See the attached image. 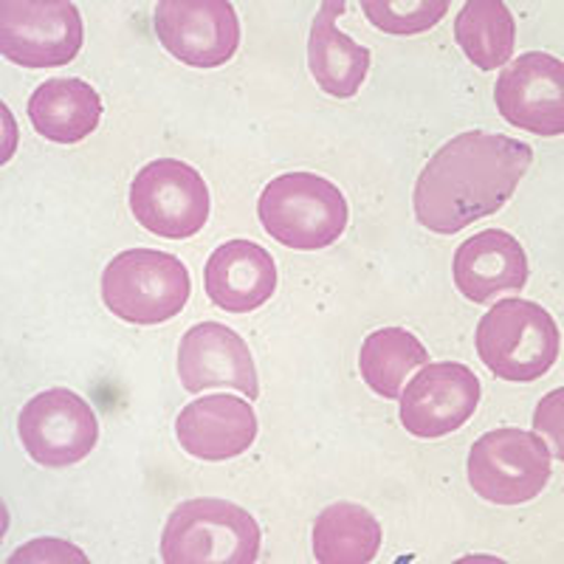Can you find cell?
<instances>
[{
    "mask_svg": "<svg viewBox=\"0 0 564 564\" xmlns=\"http://www.w3.org/2000/svg\"><path fill=\"white\" fill-rule=\"evenodd\" d=\"M533 161L531 144L511 135L468 130L446 141L415 181L417 224L455 235L511 200Z\"/></svg>",
    "mask_w": 564,
    "mask_h": 564,
    "instance_id": "obj_1",
    "label": "cell"
},
{
    "mask_svg": "<svg viewBox=\"0 0 564 564\" xmlns=\"http://www.w3.org/2000/svg\"><path fill=\"white\" fill-rule=\"evenodd\" d=\"M257 215L276 243L319 251L345 235L350 209L334 181L314 173H285L265 184Z\"/></svg>",
    "mask_w": 564,
    "mask_h": 564,
    "instance_id": "obj_2",
    "label": "cell"
},
{
    "mask_svg": "<svg viewBox=\"0 0 564 564\" xmlns=\"http://www.w3.org/2000/svg\"><path fill=\"white\" fill-rule=\"evenodd\" d=\"M477 356L502 381L542 379L558 359V325L539 302L502 300L477 325Z\"/></svg>",
    "mask_w": 564,
    "mask_h": 564,
    "instance_id": "obj_3",
    "label": "cell"
},
{
    "mask_svg": "<svg viewBox=\"0 0 564 564\" xmlns=\"http://www.w3.org/2000/svg\"><path fill=\"white\" fill-rule=\"evenodd\" d=\"M189 271L178 257L155 249L116 254L102 274L105 308L130 325H164L186 308Z\"/></svg>",
    "mask_w": 564,
    "mask_h": 564,
    "instance_id": "obj_4",
    "label": "cell"
},
{
    "mask_svg": "<svg viewBox=\"0 0 564 564\" xmlns=\"http://www.w3.org/2000/svg\"><path fill=\"white\" fill-rule=\"evenodd\" d=\"M260 542L263 533L246 508L200 497L170 513L161 531V558L167 564H251L260 558Z\"/></svg>",
    "mask_w": 564,
    "mask_h": 564,
    "instance_id": "obj_5",
    "label": "cell"
},
{
    "mask_svg": "<svg viewBox=\"0 0 564 564\" xmlns=\"http://www.w3.org/2000/svg\"><path fill=\"white\" fill-rule=\"evenodd\" d=\"M551 455L539 432L513 426L486 432L468 452V486L486 502L522 506L551 482Z\"/></svg>",
    "mask_w": 564,
    "mask_h": 564,
    "instance_id": "obj_6",
    "label": "cell"
},
{
    "mask_svg": "<svg viewBox=\"0 0 564 564\" xmlns=\"http://www.w3.org/2000/svg\"><path fill=\"white\" fill-rule=\"evenodd\" d=\"M85 26L70 0H0V52L23 68H63L83 52Z\"/></svg>",
    "mask_w": 564,
    "mask_h": 564,
    "instance_id": "obj_7",
    "label": "cell"
},
{
    "mask_svg": "<svg viewBox=\"0 0 564 564\" xmlns=\"http://www.w3.org/2000/svg\"><path fill=\"white\" fill-rule=\"evenodd\" d=\"M130 212L159 238L186 240L209 220V186L204 175L178 159H155L130 184Z\"/></svg>",
    "mask_w": 564,
    "mask_h": 564,
    "instance_id": "obj_8",
    "label": "cell"
},
{
    "mask_svg": "<svg viewBox=\"0 0 564 564\" xmlns=\"http://www.w3.org/2000/svg\"><path fill=\"white\" fill-rule=\"evenodd\" d=\"M20 443L34 463L65 468L97 449L99 421L94 406L77 392L45 390L34 395L18 417Z\"/></svg>",
    "mask_w": 564,
    "mask_h": 564,
    "instance_id": "obj_9",
    "label": "cell"
},
{
    "mask_svg": "<svg viewBox=\"0 0 564 564\" xmlns=\"http://www.w3.org/2000/svg\"><path fill=\"white\" fill-rule=\"evenodd\" d=\"M159 43L189 68H218L238 54L240 20L229 0H159Z\"/></svg>",
    "mask_w": 564,
    "mask_h": 564,
    "instance_id": "obj_10",
    "label": "cell"
},
{
    "mask_svg": "<svg viewBox=\"0 0 564 564\" xmlns=\"http://www.w3.org/2000/svg\"><path fill=\"white\" fill-rule=\"evenodd\" d=\"M497 110L513 128L533 135H564V63L528 52L508 63L494 85Z\"/></svg>",
    "mask_w": 564,
    "mask_h": 564,
    "instance_id": "obj_11",
    "label": "cell"
},
{
    "mask_svg": "<svg viewBox=\"0 0 564 564\" xmlns=\"http://www.w3.org/2000/svg\"><path fill=\"white\" fill-rule=\"evenodd\" d=\"M480 395L475 370L457 361H430L401 392V423L423 441L452 435L475 415Z\"/></svg>",
    "mask_w": 564,
    "mask_h": 564,
    "instance_id": "obj_12",
    "label": "cell"
},
{
    "mask_svg": "<svg viewBox=\"0 0 564 564\" xmlns=\"http://www.w3.org/2000/svg\"><path fill=\"white\" fill-rule=\"evenodd\" d=\"M178 379L186 392L226 387L249 401L260 395L249 345L220 322H200L186 330L178 347Z\"/></svg>",
    "mask_w": 564,
    "mask_h": 564,
    "instance_id": "obj_13",
    "label": "cell"
},
{
    "mask_svg": "<svg viewBox=\"0 0 564 564\" xmlns=\"http://www.w3.org/2000/svg\"><path fill=\"white\" fill-rule=\"evenodd\" d=\"M175 435L181 449L198 460H231L257 441V415L238 395H204L181 410Z\"/></svg>",
    "mask_w": 564,
    "mask_h": 564,
    "instance_id": "obj_14",
    "label": "cell"
},
{
    "mask_svg": "<svg viewBox=\"0 0 564 564\" xmlns=\"http://www.w3.org/2000/svg\"><path fill=\"white\" fill-rule=\"evenodd\" d=\"M455 285L468 302L497 300L508 291H522L528 282V254L513 235L502 229L477 231L463 240L452 263Z\"/></svg>",
    "mask_w": 564,
    "mask_h": 564,
    "instance_id": "obj_15",
    "label": "cell"
},
{
    "mask_svg": "<svg viewBox=\"0 0 564 564\" xmlns=\"http://www.w3.org/2000/svg\"><path fill=\"white\" fill-rule=\"evenodd\" d=\"M204 289L226 314L257 311L276 291L274 257L251 240H229L206 260Z\"/></svg>",
    "mask_w": 564,
    "mask_h": 564,
    "instance_id": "obj_16",
    "label": "cell"
},
{
    "mask_svg": "<svg viewBox=\"0 0 564 564\" xmlns=\"http://www.w3.org/2000/svg\"><path fill=\"white\" fill-rule=\"evenodd\" d=\"M345 9V0H322L308 37L311 77L334 99L356 97L370 70V52L339 29V14Z\"/></svg>",
    "mask_w": 564,
    "mask_h": 564,
    "instance_id": "obj_17",
    "label": "cell"
},
{
    "mask_svg": "<svg viewBox=\"0 0 564 564\" xmlns=\"http://www.w3.org/2000/svg\"><path fill=\"white\" fill-rule=\"evenodd\" d=\"M29 122L48 141L77 144L102 122V97L85 79H45L29 99Z\"/></svg>",
    "mask_w": 564,
    "mask_h": 564,
    "instance_id": "obj_18",
    "label": "cell"
},
{
    "mask_svg": "<svg viewBox=\"0 0 564 564\" xmlns=\"http://www.w3.org/2000/svg\"><path fill=\"white\" fill-rule=\"evenodd\" d=\"M455 40L475 68H506L517 45V23L506 0H466L455 18Z\"/></svg>",
    "mask_w": 564,
    "mask_h": 564,
    "instance_id": "obj_19",
    "label": "cell"
},
{
    "mask_svg": "<svg viewBox=\"0 0 564 564\" xmlns=\"http://www.w3.org/2000/svg\"><path fill=\"white\" fill-rule=\"evenodd\" d=\"M381 539L379 520L367 508L336 502L316 517L314 556L319 564H367L379 556Z\"/></svg>",
    "mask_w": 564,
    "mask_h": 564,
    "instance_id": "obj_20",
    "label": "cell"
},
{
    "mask_svg": "<svg viewBox=\"0 0 564 564\" xmlns=\"http://www.w3.org/2000/svg\"><path fill=\"white\" fill-rule=\"evenodd\" d=\"M430 365V352L404 327H381L361 345L359 370L365 384L381 398H401L412 372Z\"/></svg>",
    "mask_w": 564,
    "mask_h": 564,
    "instance_id": "obj_21",
    "label": "cell"
},
{
    "mask_svg": "<svg viewBox=\"0 0 564 564\" xmlns=\"http://www.w3.org/2000/svg\"><path fill=\"white\" fill-rule=\"evenodd\" d=\"M359 3L372 26L395 37L430 32L452 7V0H359Z\"/></svg>",
    "mask_w": 564,
    "mask_h": 564,
    "instance_id": "obj_22",
    "label": "cell"
},
{
    "mask_svg": "<svg viewBox=\"0 0 564 564\" xmlns=\"http://www.w3.org/2000/svg\"><path fill=\"white\" fill-rule=\"evenodd\" d=\"M533 430L545 435L553 446V455L564 463V387L547 392L533 412Z\"/></svg>",
    "mask_w": 564,
    "mask_h": 564,
    "instance_id": "obj_23",
    "label": "cell"
},
{
    "mask_svg": "<svg viewBox=\"0 0 564 564\" xmlns=\"http://www.w3.org/2000/svg\"><path fill=\"white\" fill-rule=\"evenodd\" d=\"M68 564V562H88L83 551L63 539H34L26 547L14 551L7 564Z\"/></svg>",
    "mask_w": 564,
    "mask_h": 564,
    "instance_id": "obj_24",
    "label": "cell"
}]
</instances>
